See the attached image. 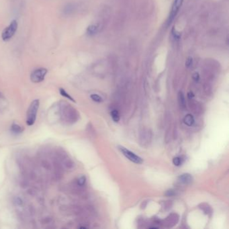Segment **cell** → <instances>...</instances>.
<instances>
[{
  "label": "cell",
  "instance_id": "1",
  "mask_svg": "<svg viewBox=\"0 0 229 229\" xmlns=\"http://www.w3.org/2000/svg\"><path fill=\"white\" fill-rule=\"evenodd\" d=\"M60 120L65 124H71L75 123L79 117L77 110L67 104L61 103L59 105Z\"/></svg>",
  "mask_w": 229,
  "mask_h": 229
},
{
  "label": "cell",
  "instance_id": "9",
  "mask_svg": "<svg viewBox=\"0 0 229 229\" xmlns=\"http://www.w3.org/2000/svg\"><path fill=\"white\" fill-rule=\"evenodd\" d=\"M98 31V26L96 24H91L88 26L87 33L89 35H94Z\"/></svg>",
  "mask_w": 229,
  "mask_h": 229
},
{
  "label": "cell",
  "instance_id": "5",
  "mask_svg": "<svg viewBox=\"0 0 229 229\" xmlns=\"http://www.w3.org/2000/svg\"><path fill=\"white\" fill-rule=\"evenodd\" d=\"M119 149H120V151L122 153L123 155H124L127 158H129L130 161L135 163L137 164H141L143 162L141 158L139 157L138 155H136L134 153L128 150L127 149L123 147H119Z\"/></svg>",
  "mask_w": 229,
  "mask_h": 229
},
{
  "label": "cell",
  "instance_id": "19",
  "mask_svg": "<svg viewBox=\"0 0 229 229\" xmlns=\"http://www.w3.org/2000/svg\"><path fill=\"white\" fill-rule=\"evenodd\" d=\"M172 34H173V37L175 39H179L180 38V34L179 32H178L177 31H176V30L174 28L172 30Z\"/></svg>",
  "mask_w": 229,
  "mask_h": 229
},
{
  "label": "cell",
  "instance_id": "6",
  "mask_svg": "<svg viewBox=\"0 0 229 229\" xmlns=\"http://www.w3.org/2000/svg\"><path fill=\"white\" fill-rule=\"evenodd\" d=\"M183 0H175L173 6H172V8H171V11L169 16V23H171L172 20L174 19V17H175V16L177 15L178 12H179L180 7L182 5Z\"/></svg>",
  "mask_w": 229,
  "mask_h": 229
},
{
  "label": "cell",
  "instance_id": "11",
  "mask_svg": "<svg viewBox=\"0 0 229 229\" xmlns=\"http://www.w3.org/2000/svg\"><path fill=\"white\" fill-rule=\"evenodd\" d=\"M178 102L180 105V108H184L186 107V100H185L183 94L181 91H180L178 94Z\"/></svg>",
  "mask_w": 229,
  "mask_h": 229
},
{
  "label": "cell",
  "instance_id": "12",
  "mask_svg": "<svg viewBox=\"0 0 229 229\" xmlns=\"http://www.w3.org/2000/svg\"><path fill=\"white\" fill-rule=\"evenodd\" d=\"M59 92H60L61 95H62V96H63V97H65V98L69 99V100L72 101V102H76V101L74 100V99L72 98V97H71V95H70L67 93V92L64 89H63V88H61V89H59Z\"/></svg>",
  "mask_w": 229,
  "mask_h": 229
},
{
  "label": "cell",
  "instance_id": "17",
  "mask_svg": "<svg viewBox=\"0 0 229 229\" xmlns=\"http://www.w3.org/2000/svg\"><path fill=\"white\" fill-rule=\"evenodd\" d=\"M185 65H186V67L187 68H190L192 65H193V59L192 56H189L188 58L187 59L186 61V63H185Z\"/></svg>",
  "mask_w": 229,
  "mask_h": 229
},
{
  "label": "cell",
  "instance_id": "7",
  "mask_svg": "<svg viewBox=\"0 0 229 229\" xmlns=\"http://www.w3.org/2000/svg\"><path fill=\"white\" fill-rule=\"evenodd\" d=\"M179 181L183 184H190L193 181V178L190 174L184 173L179 177Z\"/></svg>",
  "mask_w": 229,
  "mask_h": 229
},
{
  "label": "cell",
  "instance_id": "21",
  "mask_svg": "<svg viewBox=\"0 0 229 229\" xmlns=\"http://www.w3.org/2000/svg\"><path fill=\"white\" fill-rule=\"evenodd\" d=\"M188 97L189 98V99H192V98H193V97H194V94H193V92L190 91L188 94Z\"/></svg>",
  "mask_w": 229,
  "mask_h": 229
},
{
  "label": "cell",
  "instance_id": "14",
  "mask_svg": "<svg viewBox=\"0 0 229 229\" xmlns=\"http://www.w3.org/2000/svg\"><path fill=\"white\" fill-rule=\"evenodd\" d=\"M90 98L91 99L94 101V102H98V103H100V102H102L103 101V99L102 98V97H100L99 95L98 94H91L90 95Z\"/></svg>",
  "mask_w": 229,
  "mask_h": 229
},
{
  "label": "cell",
  "instance_id": "13",
  "mask_svg": "<svg viewBox=\"0 0 229 229\" xmlns=\"http://www.w3.org/2000/svg\"><path fill=\"white\" fill-rule=\"evenodd\" d=\"M111 116L112 120L115 122H118L120 120V114H119V112L116 110H114L111 112Z\"/></svg>",
  "mask_w": 229,
  "mask_h": 229
},
{
  "label": "cell",
  "instance_id": "10",
  "mask_svg": "<svg viewBox=\"0 0 229 229\" xmlns=\"http://www.w3.org/2000/svg\"><path fill=\"white\" fill-rule=\"evenodd\" d=\"M11 130L13 133L14 134H20L22 133L23 131V129L22 127L21 126H20L19 124H13L11 126Z\"/></svg>",
  "mask_w": 229,
  "mask_h": 229
},
{
  "label": "cell",
  "instance_id": "15",
  "mask_svg": "<svg viewBox=\"0 0 229 229\" xmlns=\"http://www.w3.org/2000/svg\"><path fill=\"white\" fill-rule=\"evenodd\" d=\"M85 182H86V178H85V176H81V177L77 179V181L78 186H84L85 183Z\"/></svg>",
  "mask_w": 229,
  "mask_h": 229
},
{
  "label": "cell",
  "instance_id": "3",
  "mask_svg": "<svg viewBox=\"0 0 229 229\" xmlns=\"http://www.w3.org/2000/svg\"><path fill=\"white\" fill-rule=\"evenodd\" d=\"M17 28V23L16 20H13L11 24L3 30L2 37L4 41H9L15 34Z\"/></svg>",
  "mask_w": 229,
  "mask_h": 229
},
{
  "label": "cell",
  "instance_id": "18",
  "mask_svg": "<svg viewBox=\"0 0 229 229\" xmlns=\"http://www.w3.org/2000/svg\"><path fill=\"white\" fill-rule=\"evenodd\" d=\"M165 195L167 197H171V196H173L175 195V192L172 190H168L165 193Z\"/></svg>",
  "mask_w": 229,
  "mask_h": 229
},
{
  "label": "cell",
  "instance_id": "8",
  "mask_svg": "<svg viewBox=\"0 0 229 229\" xmlns=\"http://www.w3.org/2000/svg\"><path fill=\"white\" fill-rule=\"evenodd\" d=\"M183 122L187 126H192L193 124V123H194V118H193L192 114H189L185 116L183 119Z\"/></svg>",
  "mask_w": 229,
  "mask_h": 229
},
{
  "label": "cell",
  "instance_id": "20",
  "mask_svg": "<svg viewBox=\"0 0 229 229\" xmlns=\"http://www.w3.org/2000/svg\"><path fill=\"white\" fill-rule=\"evenodd\" d=\"M192 78L193 80H194L195 81H198L200 80V75L198 73H194L193 74V76H192Z\"/></svg>",
  "mask_w": 229,
  "mask_h": 229
},
{
  "label": "cell",
  "instance_id": "2",
  "mask_svg": "<svg viewBox=\"0 0 229 229\" xmlns=\"http://www.w3.org/2000/svg\"><path fill=\"white\" fill-rule=\"evenodd\" d=\"M40 105V101L39 100H33L31 104L27 110V114H26V124L28 126H32L35 121H36L37 116L38 110L39 109Z\"/></svg>",
  "mask_w": 229,
  "mask_h": 229
},
{
  "label": "cell",
  "instance_id": "16",
  "mask_svg": "<svg viewBox=\"0 0 229 229\" xmlns=\"http://www.w3.org/2000/svg\"><path fill=\"white\" fill-rule=\"evenodd\" d=\"M173 163L175 166H179L182 164V158L179 157H176L173 158Z\"/></svg>",
  "mask_w": 229,
  "mask_h": 229
},
{
  "label": "cell",
  "instance_id": "4",
  "mask_svg": "<svg viewBox=\"0 0 229 229\" xmlns=\"http://www.w3.org/2000/svg\"><path fill=\"white\" fill-rule=\"evenodd\" d=\"M47 73V69L45 68H40L37 69L32 73L30 76V80L32 82L38 83L42 82L45 78L46 75Z\"/></svg>",
  "mask_w": 229,
  "mask_h": 229
}]
</instances>
